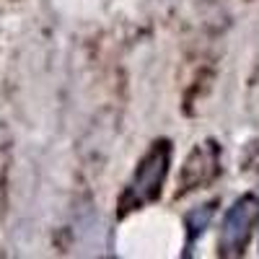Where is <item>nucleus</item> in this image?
<instances>
[{
    "label": "nucleus",
    "mask_w": 259,
    "mask_h": 259,
    "mask_svg": "<svg viewBox=\"0 0 259 259\" xmlns=\"http://www.w3.org/2000/svg\"><path fill=\"white\" fill-rule=\"evenodd\" d=\"M212 212H215V202H207V205L192 210L187 215V236H189V239H187V249H192V244L197 241V236L205 233V228H207V223L212 218Z\"/></svg>",
    "instance_id": "nucleus-4"
},
{
    "label": "nucleus",
    "mask_w": 259,
    "mask_h": 259,
    "mask_svg": "<svg viewBox=\"0 0 259 259\" xmlns=\"http://www.w3.org/2000/svg\"><path fill=\"white\" fill-rule=\"evenodd\" d=\"M218 174H221V148H218V143L205 140L200 145H194V150L187 156V161L182 166L177 194H187L192 189H200V187L210 184Z\"/></svg>",
    "instance_id": "nucleus-3"
},
{
    "label": "nucleus",
    "mask_w": 259,
    "mask_h": 259,
    "mask_svg": "<svg viewBox=\"0 0 259 259\" xmlns=\"http://www.w3.org/2000/svg\"><path fill=\"white\" fill-rule=\"evenodd\" d=\"M171 166V143L156 140L150 150L140 158L133 179H130L124 194H122V207L124 210H140L161 197V189Z\"/></svg>",
    "instance_id": "nucleus-1"
},
{
    "label": "nucleus",
    "mask_w": 259,
    "mask_h": 259,
    "mask_svg": "<svg viewBox=\"0 0 259 259\" xmlns=\"http://www.w3.org/2000/svg\"><path fill=\"white\" fill-rule=\"evenodd\" d=\"M259 223V197L254 194H244L239 197L223 215L221 223V254L226 256H239L244 246L249 244L251 233Z\"/></svg>",
    "instance_id": "nucleus-2"
}]
</instances>
